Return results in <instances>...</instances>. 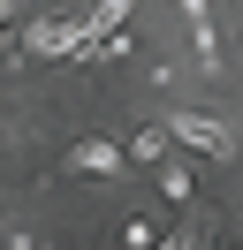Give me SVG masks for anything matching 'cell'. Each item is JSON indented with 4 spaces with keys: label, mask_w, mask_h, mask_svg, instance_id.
<instances>
[{
    "label": "cell",
    "mask_w": 243,
    "mask_h": 250,
    "mask_svg": "<svg viewBox=\"0 0 243 250\" xmlns=\"http://www.w3.org/2000/svg\"><path fill=\"white\" fill-rule=\"evenodd\" d=\"M182 8H190V16H197V23H205V0H182Z\"/></svg>",
    "instance_id": "obj_7"
},
{
    "label": "cell",
    "mask_w": 243,
    "mask_h": 250,
    "mask_svg": "<svg viewBox=\"0 0 243 250\" xmlns=\"http://www.w3.org/2000/svg\"><path fill=\"white\" fill-rule=\"evenodd\" d=\"M69 167H84V174H122V144H99V137H91V144L69 152Z\"/></svg>",
    "instance_id": "obj_2"
},
{
    "label": "cell",
    "mask_w": 243,
    "mask_h": 250,
    "mask_svg": "<svg viewBox=\"0 0 243 250\" xmlns=\"http://www.w3.org/2000/svg\"><path fill=\"white\" fill-rule=\"evenodd\" d=\"M152 250H190V235H160V243H152Z\"/></svg>",
    "instance_id": "obj_6"
},
{
    "label": "cell",
    "mask_w": 243,
    "mask_h": 250,
    "mask_svg": "<svg viewBox=\"0 0 243 250\" xmlns=\"http://www.w3.org/2000/svg\"><path fill=\"white\" fill-rule=\"evenodd\" d=\"M167 137H175V129H145V137H137V159H160V152H167Z\"/></svg>",
    "instance_id": "obj_4"
},
{
    "label": "cell",
    "mask_w": 243,
    "mask_h": 250,
    "mask_svg": "<svg viewBox=\"0 0 243 250\" xmlns=\"http://www.w3.org/2000/svg\"><path fill=\"white\" fill-rule=\"evenodd\" d=\"M122 16H129V0H99V8H91L84 23H91L99 38H114V31H122Z\"/></svg>",
    "instance_id": "obj_3"
},
{
    "label": "cell",
    "mask_w": 243,
    "mask_h": 250,
    "mask_svg": "<svg viewBox=\"0 0 243 250\" xmlns=\"http://www.w3.org/2000/svg\"><path fill=\"white\" fill-rule=\"evenodd\" d=\"M160 189H167V197L182 205V197H190V167H167V174H160Z\"/></svg>",
    "instance_id": "obj_5"
},
{
    "label": "cell",
    "mask_w": 243,
    "mask_h": 250,
    "mask_svg": "<svg viewBox=\"0 0 243 250\" xmlns=\"http://www.w3.org/2000/svg\"><path fill=\"white\" fill-rule=\"evenodd\" d=\"M167 129H175V137L190 144V152H205V159H228V152H236V137H228L220 122H205V114H175Z\"/></svg>",
    "instance_id": "obj_1"
}]
</instances>
